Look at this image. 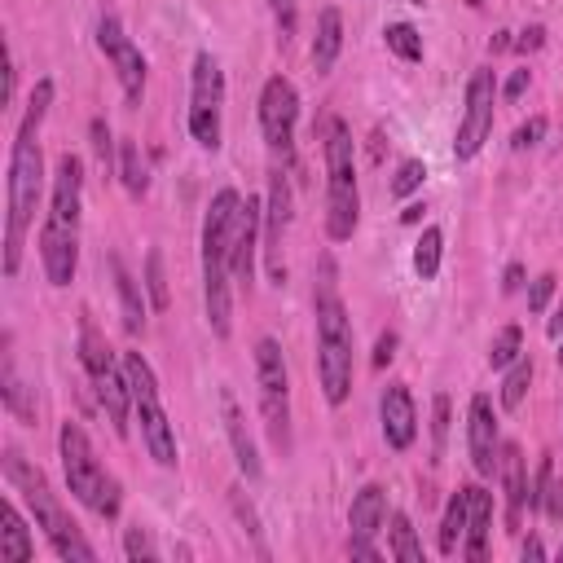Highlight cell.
Listing matches in <instances>:
<instances>
[{"label":"cell","mask_w":563,"mask_h":563,"mask_svg":"<svg viewBox=\"0 0 563 563\" xmlns=\"http://www.w3.org/2000/svg\"><path fill=\"white\" fill-rule=\"evenodd\" d=\"M5 476H9V484H14L22 498L31 502V511H36V524L44 528V537H49L53 550H58L62 559H80V563H93V559H97V550L80 537V528L66 520V511L58 506V498L49 493L44 476H40L36 467H27V462H22L18 449H5Z\"/></svg>","instance_id":"cell-4"},{"label":"cell","mask_w":563,"mask_h":563,"mask_svg":"<svg viewBox=\"0 0 563 563\" xmlns=\"http://www.w3.org/2000/svg\"><path fill=\"white\" fill-rule=\"evenodd\" d=\"M559 559H563V546H559Z\"/></svg>","instance_id":"cell-54"},{"label":"cell","mask_w":563,"mask_h":563,"mask_svg":"<svg viewBox=\"0 0 563 563\" xmlns=\"http://www.w3.org/2000/svg\"><path fill=\"white\" fill-rule=\"evenodd\" d=\"M502 484H506V528H520V511H524V498H528V480H524V454L520 445H502Z\"/></svg>","instance_id":"cell-23"},{"label":"cell","mask_w":563,"mask_h":563,"mask_svg":"<svg viewBox=\"0 0 563 563\" xmlns=\"http://www.w3.org/2000/svg\"><path fill=\"white\" fill-rule=\"evenodd\" d=\"M440 247H445V234H440L436 225L423 229V238H418V247H414V269L423 282H432L440 273Z\"/></svg>","instance_id":"cell-30"},{"label":"cell","mask_w":563,"mask_h":563,"mask_svg":"<svg viewBox=\"0 0 563 563\" xmlns=\"http://www.w3.org/2000/svg\"><path fill=\"white\" fill-rule=\"evenodd\" d=\"M93 150H97V159H102V168L115 163V141H110L106 119H93Z\"/></svg>","instance_id":"cell-41"},{"label":"cell","mask_w":563,"mask_h":563,"mask_svg":"<svg viewBox=\"0 0 563 563\" xmlns=\"http://www.w3.org/2000/svg\"><path fill=\"white\" fill-rule=\"evenodd\" d=\"M418 216H423V207H405V212H401V220H405V225H414Z\"/></svg>","instance_id":"cell-51"},{"label":"cell","mask_w":563,"mask_h":563,"mask_svg":"<svg viewBox=\"0 0 563 563\" xmlns=\"http://www.w3.org/2000/svg\"><path fill=\"white\" fill-rule=\"evenodd\" d=\"M58 445H62V467H66V484H71V493L84 506H97V493H102V484L110 476L102 471V462L93 458V445H88L84 427L80 423H62Z\"/></svg>","instance_id":"cell-9"},{"label":"cell","mask_w":563,"mask_h":563,"mask_svg":"<svg viewBox=\"0 0 563 563\" xmlns=\"http://www.w3.org/2000/svg\"><path fill=\"white\" fill-rule=\"evenodd\" d=\"M432 432H436V454H445V436H449V396H436V423H432Z\"/></svg>","instance_id":"cell-43"},{"label":"cell","mask_w":563,"mask_h":563,"mask_svg":"<svg viewBox=\"0 0 563 563\" xmlns=\"http://www.w3.org/2000/svg\"><path fill=\"white\" fill-rule=\"evenodd\" d=\"M383 515H388V502H383L379 484H366V489L352 498L348 511V528H352V542H374V533L383 528Z\"/></svg>","instance_id":"cell-21"},{"label":"cell","mask_w":563,"mask_h":563,"mask_svg":"<svg viewBox=\"0 0 563 563\" xmlns=\"http://www.w3.org/2000/svg\"><path fill=\"white\" fill-rule=\"evenodd\" d=\"M493 102H498V80L493 71H476L467 84V115L458 124V141H454V154L458 159H476L480 146L489 141L493 132Z\"/></svg>","instance_id":"cell-10"},{"label":"cell","mask_w":563,"mask_h":563,"mask_svg":"<svg viewBox=\"0 0 563 563\" xmlns=\"http://www.w3.org/2000/svg\"><path fill=\"white\" fill-rule=\"evenodd\" d=\"M110 273H115L119 304H124V326L137 335V330L146 326V304H141V291H137V282H132V273L124 269V260H119V256H110Z\"/></svg>","instance_id":"cell-26"},{"label":"cell","mask_w":563,"mask_h":563,"mask_svg":"<svg viewBox=\"0 0 563 563\" xmlns=\"http://www.w3.org/2000/svg\"><path fill=\"white\" fill-rule=\"evenodd\" d=\"M0 379H5V410H14L22 423H36V410L27 405V396H22V383L14 374V357H9V339H5V361H0Z\"/></svg>","instance_id":"cell-31"},{"label":"cell","mask_w":563,"mask_h":563,"mask_svg":"<svg viewBox=\"0 0 563 563\" xmlns=\"http://www.w3.org/2000/svg\"><path fill=\"white\" fill-rule=\"evenodd\" d=\"M520 286H524V269H520V264H511V269H506L502 291H520Z\"/></svg>","instance_id":"cell-48"},{"label":"cell","mask_w":563,"mask_h":563,"mask_svg":"<svg viewBox=\"0 0 563 563\" xmlns=\"http://www.w3.org/2000/svg\"><path fill=\"white\" fill-rule=\"evenodd\" d=\"M286 225H291V185H286L282 172H273L269 181V229H264V247H269V273L273 282H286V264H282V238Z\"/></svg>","instance_id":"cell-15"},{"label":"cell","mask_w":563,"mask_h":563,"mask_svg":"<svg viewBox=\"0 0 563 563\" xmlns=\"http://www.w3.org/2000/svg\"><path fill=\"white\" fill-rule=\"evenodd\" d=\"M542 137H546V119H542V115H533V119H528V124H520V128H515L511 146H515V150H528V146H537V141H542Z\"/></svg>","instance_id":"cell-40"},{"label":"cell","mask_w":563,"mask_h":563,"mask_svg":"<svg viewBox=\"0 0 563 563\" xmlns=\"http://www.w3.org/2000/svg\"><path fill=\"white\" fill-rule=\"evenodd\" d=\"M471 462H476L480 476H493L498 471V423H493V401L489 396H471Z\"/></svg>","instance_id":"cell-17"},{"label":"cell","mask_w":563,"mask_h":563,"mask_svg":"<svg viewBox=\"0 0 563 563\" xmlns=\"http://www.w3.org/2000/svg\"><path fill=\"white\" fill-rule=\"evenodd\" d=\"M146 291L154 308H168V278H163V251L146 256Z\"/></svg>","instance_id":"cell-36"},{"label":"cell","mask_w":563,"mask_h":563,"mask_svg":"<svg viewBox=\"0 0 563 563\" xmlns=\"http://www.w3.org/2000/svg\"><path fill=\"white\" fill-rule=\"evenodd\" d=\"M520 348H524V335H520V326H506L498 339H493V348H489V366L493 370H506L515 357H520Z\"/></svg>","instance_id":"cell-35"},{"label":"cell","mask_w":563,"mask_h":563,"mask_svg":"<svg viewBox=\"0 0 563 563\" xmlns=\"http://www.w3.org/2000/svg\"><path fill=\"white\" fill-rule=\"evenodd\" d=\"M542 511L550 515V520H563V484L550 476V484H546V498H542Z\"/></svg>","instance_id":"cell-44"},{"label":"cell","mask_w":563,"mask_h":563,"mask_svg":"<svg viewBox=\"0 0 563 563\" xmlns=\"http://www.w3.org/2000/svg\"><path fill=\"white\" fill-rule=\"evenodd\" d=\"M97 44H102V53L110 58V66H115L119 84H124V97L137 106L141 93H146V58H141V49L124 36L115 14H102V22H97Z\"/></svg>","instance_id":"cell-12"},{"label":"cell","mask_w":563,"mask_h":563,"mask_svg":"<svg viewBox=\"0 0 563 563\" xmlns=\"http://www.w3.org/2000/svg\"><path fill=\"white\" fill-rule=\"evenodd\" d=\"M392 555L401 563H423V546H418V537H414V524H410V515H401V511L392 515Z\"/></svg>","instance_id":"cell-33"},{"label":"cell","mask_w":563,"mask_h":563,"mask_svg":"<svg viewBox=\"0 0 563 563\" xmlns=\"http://www.w3.org/2000/svg\"><path fill=\"white\" fill-rule=\"evenodd\" d=\"M462 537H467V489H458L454 498H449L445 524H440V555H454Z\"/></svg>","instance_id":"cell-27"},{"label":"cell","mask_w":563,"mask_h":563,"mask_svg":"<svg viewBox=\"0 0 563 563\" xmlns=\"http://www.w3.org/2000/svg\"><path fill=\"white\" fill-rule=\"evenodd\" d=\"M119 176H124V185H128L132 198H141V194L150 190V172H146L141 150L132 146V141H119Z\"/></svg>","instance_id":"cell-28"},{"label":"cell","mask_w":563,"mask_h":563,"mask_svg":"<svg viewBox=\"0 0 563 563\" xmlns=\"http://www.w3.org/2000/svg\"><path fill=\"white\" fill-rule=\"evenodd\" d=\"M40 260L44 278L53 286H71L75 264H80V234H62V229H40Z\"/></svg>","instance_id":"cell-18"},{"label":"cell","mask_w":563,"mask_h":563,"mask_svg":"<svg viewBox=\"0 0 563 563\" xmlns=\"http://www.w3.org/2000/svg\"><path fill=\"white\" fill-rule=\"evenodd\" d=\"M80 194H84V163L75 154L58 159V176H53V207H49V229L62 234H80Z\"/></svg>","instance_id":"cell-13"},{"label":"cell","mask_w":563,"mask_h":563,"mask_svg":"<svg viewBox=\"0 0 563 563\" xmlns=\"http://www.w3.org/2000/svg\"><path fill=\"white\" fill-rule=\"evenodd\" d=\"M124 374H128V388H132V405H137V418H141V436H146V449L159 467H176V436H172V423L163 414V401H159V383H154V370L141 352H128L124 357Z\"/></svg>","instance_id":"cell-6"},{"label":"cell","mask_w":563,"mask_h":563,"mask_svg":"<svg viewBox=\"0 0 563 563\" xmlns=\"http://www.w3.org/2000/svg\"><path fill=\"white\" fill-rule=\"evenodd\" d=\"M489 533H493V493L467 484V559L471 563H484Z\"/></svg>","instance_id":"cell-19"},{"label":"cell","mask_w":563,"mask_h":563,"mask_svg":"<svg viewBox=\"0 0 563 563\" xmlns=\"http://www.w3.org/2000/svg\"><path fill=\"white\" fill-rule=\"evenodd\" d=\"M467 5H471V9H480V5H484V0H467Z\"/></svg>","instance_id":"cell-52"},{"label":"cell","mask_w":563,"mask_h":563,"mask_svg":"<svg viewBox=\"0 0 563 563\" xmlns=\"http://www.w3.org/2000/svg\"><path fill=\"white\" fill-rule=\"evenodd\" d=\"M528 383H533V361L515 357L511 374H506V383H502V410H520L524 396H528Z\"/></svg>","instance_id":"cell-32"},{"label":"cell","mask_w":563,"mask_h":563,"mask_svg":"<svg viewBox=\"0 0 563 563\" xmlns=\"http://www.w3.org/2000/svg\"><path fill=\"white\" fill-rule=\"evenodd\" d=\"M238 207H242L238 190H220L203 220V295L207 322L220 339L229 335V313H234V300H229V229H234Z\"/></svg>","instance_id":"cell-2"},{"label":"cell","mask_w":563,"mask_h":563,"mask_svg":"<svg viewBox=\"0 0 563 563\" xmlns=\"http://www.w3.org/2000/svg\"><path fill=\"white\" fill-rule=\"evenodd\" d=\"M383 36H388V49H392L401 62H423V36H418L410 22H392Z\"/></svg>","instance_id":"cell-34"},{"label":"cell","mask_w":563,"mask_h":563,"mask_svg":"<svg viewBox=\"0 0 563 563\" xmlns=\"http://www.w3.org/2000/svg\"><path fill=\"white\" fill-rule=\"evenodd\" d=\"M339 49H344V18H339V9H322V18H317V40H313V66L317 71H330L339 58Z\"/></svg>","instance_id":"cell-25"},{"label":"cell","mask_w":563,"mask_h":563,"mask_svg":"<svg viewBox=\"0 0 563 563\" xmlns=\"http://www.w3.org/2000/svg\"><path fill=\"white\" fill-rule=\"evenodd\" d=\"M269 14H273V22H278L282 40H291V36H295V27H300V14H295V0H269Z\"/></svg>","instance_id":"cell-39"},{"label":"cell","mask_w":563,"mask_h":563,"mask_svg":"<svg viewBox=\"0 0 563 563\" xmlns=\"http://www.w3.org/2000/svg\"><path fill=\"white\" fill-rule=\"evenodd\" d=\"M550 295H555V273H542V278L533 282V291H528V308L542 313V308L550 304Z\"/></svg>","instance_id":"cell-42"},{"label":"cell","mask_w":563,"mask_h":563,"mask_svg":"<svg viewBox=\"0 0 563 563\" xmlns=\"http://www.w3.org/2000/svg\"><path fill=\"white\" fill-rule=\"evenodd\" d=\"M220 102H225V75L212 53L194 58V93H190V137L203 150L220 146Z\"/></svg>","instance_id":"cell-8"},{"label":"cell","mask_w":563,"mask_h":563,"mask_svg":"<svg viewBox=\"0 0 563 563\" xmlns=\"http://www.w3.org/2000/svg\"><path fill=\"white\" fill-rule=\"evenodd\" d=\"M124 550H128V559L132 563H154V559H159V550H154V542H150V533H146V528H128V533H124Z\"/></svg>","instance_id":"cell-38"},{"label":"cell","mask_w":563,"mask_h":563,"mask_svg":"<svg viewBox=\"0 0 563 563\" xmlns=\"http://www.w3.org/2000/svg\"><path fill=\"white\" fill-rule=\"evenodd\" d=\"M260 203L247 198L234 216V229H229V273L247 286L251 273H256V242H260Z\"/></svg>","instance_id":"cell-14"},{"label":"cell","mask_w":563,"mask_h":563,"mask_svg":"<svg viewBox=\"0 0 563 563\" xmlns=\"http://www.w3.org/2000/svg\"><path fill=\"white\" fill-rule=\"evenodd\" d=\"M396 357V335H392V330H388V335H379V348H374V366H388V361Z\"/></svg>","instance_id":"cell-46"},{"label":"cell","mask_w":563,"mask_h":563,"mask_svg":"<svg viewBox=\"0 0 563 563\" xmlns=\"http://www.w3.org/2000/svg\"><path fill=\"white\" fill-rule=\"evenodd\" d=\"M423 176H427V168L418 159H405L401 168H396V176H392V194L396 198H410L418 185H423Z\"/></svg>","instance_id":"cell-37"},{"label":"cell","mask_w":563,"mask_h":563,"mask_svg":"<svg viewBox=\"0 0 563 563\" xmlns=\"http://www.w3.org/2000/svg\"><path fill=\"white\" fill-rule=\"evenodd\" d=\"M36 128H40L36 115L22 119L14 159H9V225H5V273L9 278H14L22 264V238H27V225L36 220L40 190H44V154H40Z\"/></svg>","instance_id":"cell-1"},{"label":"cell","mask_w":563,"mask_h":563,"mask_svg":"<svg viewBox=\"0 0 563 563\" xmlns=\"http://www.w3.org/2000/svg\"><path fill=\"white\" fill-rule=\"evenodd\" d=\"M0 559H9V563H27L31 555H36V542H31V533H27V524H22V515L14 511V506H0Z\"/></svg>","instance_id":"cell-24"},{"label":"cell","mask_w":563,"mask_h":563,"mask_svg":"<svg viewBox=\"0 0 563 563\" xmlns=\"http://www.w3.org/2000/svg\"><path fill=\"white\" fill-rule=\"evenodd\" d=\"M379 418H383V436H388L392 449H410L414 436H418V414H414V396L405 383H392L383 392V405H379Z\"/></svg>","instance_id":"cell-16"},{"label":"cell","mask_w":563,"mask_h":563,"mask_svg":"<svg viewBox=\"0 0 563 563\" xmlns=\"http://www.w3.org/2000/svg\"><path fill=\"white\" fill-rule=\"evenodd\" d=\"M295 119H300V93H295V84L286 80V75H273L260 93V128H264V141H269L282 159L291 154Z\"/></svg>","instance_id":"cell-11"},{"label":"cell","mask_w":563,"mask_h":563,"mask_svg":"<svg viewBox=\"0 0 563 563\" xmlns=\"http://www.w3.org/2000/svg\"><path fill=\"white\" fill-rule=\"evenodd\" d=\"M524 88H528V71H515L511 80H506L502 97H506V102H520V97H524Z\"/></svg>","instance_id":"cell-47"},{"label":"cell","mask_w":563,"mask_h":563,"mask_svg":"<svg viewBox=\"0 0 563 563\" xmlns=\"http://www.w3.org/2000/svg\"><path fill=\"white\" fill-rule=\"evenodd\" d=\"M220 410H225V432L229 440H234V454H238V467H242V476L247 480H256L260 476V458H256V440L247 436V418H242L238 410V401H234V392H220Z\"/></svg>","instance_id":"cell-20"},{"label":"cell","mask_w":563,"mask_h":563,"mask_svg":"<svg viewBox=\"0 0 563 563\" xmlns=\"http://www.w3.org/2000/svg\"><path fill=\"white\" fill-rule=\"evenodd\" d=\"M80 361H84V370L88 374H102L115 366V352H110V344L102 335H97V326L93 322H84V335H80Z\"/></svg>","instance_id":"cell-29"},{"label":"cell","mask_w":563,"mask_h":563,"mask_svg":"<svg viewBox=\"0 0 563 563\" xmlns=\"http://www.w3.org/2000/svg\"><path fill=\"white\" fill-rule=\"evenodd\" d=\"M93 383H97V396H102L110 423H115V432H119V436H128V410H132L128 374L119 370V366H110V370H102V374H93Z\"/></svg>","instance_id":"cell-22"},{"label":"cell","mask_w":563,"mask_h":563,"mask_svg":"<svg viewBox=\"0 0 563 563\" xmlns=\"http://www.w3.org/2000/svg\"><path fill=\"white\" fill-rule=\"evenodd\" d=\"M357 168H352V132L344 119H330L326 128V234L335 242L352 238L357 229Z\"/></svg>","instance_id":"cell-5"},{"label":"cell","mask_w":563,"mask_h":563,"mask_svg":"<svg viewBox=\"0 0 563 563\" xmlns=\"http://www.w3.org/2000/svg\"><path fill=\"white\" fill-rule=\"evenodd\" d=\"M317 379L330 405H344L352 388V326H348V308L335 295V282H322L317 291Z\"/></svg>","instance_id":"cell-3"},{"label":"cell","mask_w":563,"mask_h":563,"mask_svg":"<svg viewBox=\"0 0 563 563\" xmlns=\"http://www.w3.org/2000/svg\"><path fill=\"white\" fill-rule=\"evenodd\" d=\"M559 366H563V344H559Z\"/></svg>","instance_id":"cell-53"},{"label":"cell","mask_w":563,"mask_h":563,"mask_svg":"<svg viewBox=\"0 0 563 563\" xmlns=\"http://www.w3.org/2000/svg\"><path fill=\"white\" fill-rule=\"evenodd\" d=\"M524 559H546V546L537 542V537H528V542H524Z\"/></svg>","instance_id":"cell-50"},{"label":"cell","mask_w":563,"mask_h":563,"mask_svg":"<svg viewBox=\"0 0 563 563\" xmlns=\"http://www.w3.org/2000/svg\"><path fill=\"white\" fill-rule=\"evenodd\" d=\"M256 383H260V414L269 427V440L291 449V383H286V361L278 339H260L256 344Z\"/></svg>","instance_id":"cell-7"},{"label":"cell","mask_w":563,"mask_h":563,"mask_svg":"<svg viewBox=\"0 0 563 563\" xmlns=\"http://www.w3.org/2000/svg\"><path fill=\"white\" fill-rule=\"evenodd\" d=\"M542 44H546V27H528L524 36L515 40V49H520V53H533V49H542Z\"/></svg>","instance_id":"cell-45"},{"label":"cell","mask_w":563,"mask_h":563,"mask_svg":"<svg viewBox=\"0 0 563 563\" xmlns=\"http://www.w3.org/2000/svg\"><path fill=\"white\" fill-rule=\"evenodd\" d=\"M546 335H550V339H563V300L555 304V317H550V326H546Z\"/></svg>","instance_id":"cell-49"}]
</instances>
